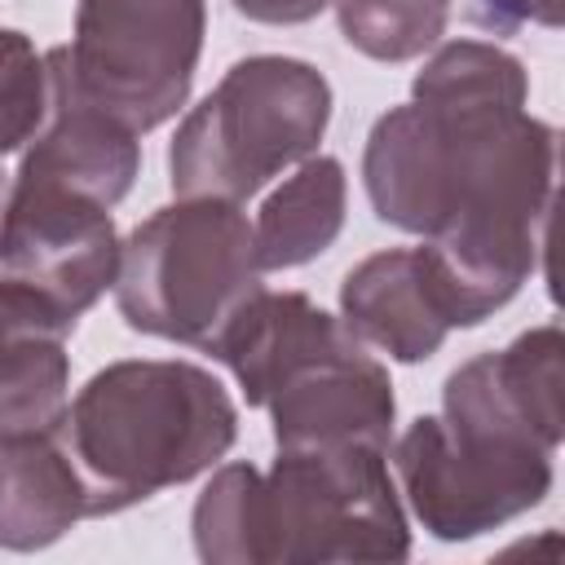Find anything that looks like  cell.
<instances>
[{"mask_svg":"<svg viewBox=\"0 0 565 565\" xmlns=\"http://www.w3.org/2000/svg\"><path fill=\"white\" fill-rule=\"evenodd\" d=\"M525 62L494 40H446L362 150L371 212L472 274L530 282L556 190V128L525 110Z\"/></svg>","mask_w":565,"mask_h":565,"instance_id":"cell-1","label":"cell"},{"mask_svg":"<svg viewBox=\"0 0 565 565\" xmlns=\"http://www.w3.org/2000/svg\"><path fill=\"white\" fill-rule=\"evenodd\" d=\"M388 450L318 446L256 463H216L194 499L190 534L207 565L406 561L411 525Z\"/></svg>","mask_w":565,"mask_h":565,"instance_id":"cell-2","label":"cell"},{"mask_svg":"<svg viewBox=\"0 0 565 565\" xmlns=\"http://www.w3.org/2000/svg\"><path fill=\"white\" fill-rule=\"evenodd\" d=\"M57 437L84 481V512L115 516L212 472L238 437V406L199 362L119 358L71 397Z\"/></svg>","mask_w":565,"mask_h":565,"instance_id":"cell-3","label":"cell"},{"mask_svg":"<svg viewBox=\"0 0 565 565\" xmlns=\"http://www.w3.org/2000/svg\"><path fill=\"white\" fill-rule=\"evenodd\" d=\"M247 406L269 411L278 450H388L397 397L388 366L305 291L260 287L212 349Z\"/></svg>","mask_w":565,"mask_h":565,"instance_id":"cell-4","label":"cell"},{"mask_svg":"<svg viewBox=\"0 0 565 565\" xmlns=\"http://www.w3.org/2000/svg\"><path fill=\"white\" fill-rule=\"evenodd\" d=\"M327 124L331 84L313 62L287 53L238 57L168 141L172 194L243 203L318 154Z\"/></svg>","mask_w":565,"mask_h":565,"instance_id":"cell-5","label":"cell"},{"mask_svg":"<svg viewBox=\"0 0 565 565\" xmlns=\"http://www.w3.org/2000/svg\"><path fill=\"white\" fill-rule=\"evenodd\" d=\"M265 287L243 203L177 199L119 238V318L154 340L212 353L238 309Z\"/></svg>","mask_w":565,"mask_h":565,"instance_id":"cell-6","label":"cell"},{"mask_svg":"<svg viewBox=\"0 0 565 565\" xmlns=\"http://www.w3.org/2000/svg\"><path fill=\"white\" fill-rule=\"evenodd\" d=\"M203 35L207 0H79L57 53L75 88L141 137L185 106Z\"/></svg>","mask_w":565,"mask_h":565,"instance_id":"cell-7","label":"cell"},{"mask_svg":"<svg viewBox=\"0 0 565 565\" xmlns=\"http://www.w3.org/2000/svg\"><path fill=\"white\" fill-rule=\"evenodd\" d=\"M393 446L397 494L437 543H468L525 516L552 494L547 450L459 437L441 415H419Z\"/></svg>","mask_w":565,"mask_h":565,"instance_id":"cell-8","label":"cell"},{"mask_svg":"<svg viewBox=\"0 0 565 565\" xmlns=\"http://www.w3.org/2000/svg\"><path fill=\"white\" fill-rule=\"evenodd\" d=\"M115 269L119 230L110 207L66 181L18 168L0 207V274L35 287L79 322L110 291Z\"/></svg>","mask_w":565,"mask_h":565,"instance_id":"cell-9","label":"cell"},{"mask_svg":"<svg viewBox=\"0 0 565 565\" xmlns=\"http://www.w3.org/2000/svg\"><path fill=\"white\" fill-rule=\"evenodd\" d=\"M437 415L459 437L556 455L565 437L561 322L530 327L512 344L459 362L441 384Z\"/></svg>","mask_w":565,"mask_h":565,"instance_id":"cell-10","label":"cell"},{"mask_svg":"<svg viewBox=\"0 0 565 565\" xmlns=\"http://www.w3.org/2000/svg\"><path fill=\"white\" fill-rule=\"evenodd\" d=\"M75 322L35 287L0 274V441L57 433L71 406Z\"/></svg>","mask_w":565,"mask_h":565,"instance_id":"cell-11","label":"cell"},{"mask_svg":"<svg viewBox=\"0 0 565 565\" xmlns=\"http://www.w3.org/2000/svg\"><path fill=\"white\" fill-rule=\"evenodd\" d=\"M49 106L31 141L22 146V172H40L53 181H66L97 203L115 207L128 199L137 172H141V141L132 128L110 119L102 106H93L75 79L62 66V53L49 49Z\"/></svg>","mask_w":565,"mask_h":565,"instance_id":"cell-12","label":"cell"},{"mask_svg":"<svg viewBox=\"0 0 565 565\" xmlns=\"http://www.w3.org/2000/svg\"><path fill=\"white\" fill-rule=\"evenodd\" d=\"M340 322L393 362H428L455 331L419 247H384L340 282Z\"/></svg>","mask_w":565,"mask_h":565,"instance_id":"cell-13","label":"cell"},{"mask_svg":"<svg viewBox=\"0 0 565 565\" xmlns=\"http://www.w3.org/2000/svg\"><path fill=\"white\" fill-rule=\"evenodd\" d=\"M84 516V481L57 433L0 441V547H53Z\"/></svg>","mask_w":565,"mask_h":565,"instance_id":"cell-14","label":"cell"},{"mask_svg":"<svg viewBox=\"0 0 565 565\" xmlns=\"http://www.w3.org/2000/svg\"><path fill=\"white\" fill-rule=\"evenodd\" d=\"M349 212V177L335 154H309L300 159L278 190L260 203L252 221L256 260L265 274L274 269H300L318 260L344 230Z\"/></svg>","mask_w":565,"mask_h":565,"instance_id":"cell-15","label":"cell"},{"mask_svg":"<svg viewBox=\"0 0 565 565\" xmlns=\"http://www.w3.org/2000/svg\"><path fill=\"white\" fill-rule=\"evenodd\" d=\"M340 35L371 62H411L428 53L450 22L455 0H331Z\"/></svg>","mask_w":565,"mask_h":565,"instance_id":"cell-16","label":"cell"},{"mask_svg":"<svg viewBox=\"0 0 565 565\" xmlns=\"http://www.w3.org/2000/svg\"><path fill=\"white\" fill-rule=\"evenodd\" d=\"M49 106V62L31 35L0 26V159L22 150Z\"/></svg>","mask_w":565,"mask_h":565,"instance_id":"cell-17","label":"cell"},{"mask_svg":"<svg viewBox=\"0 0 565 565\" xmlns=\"http://www.w3.org/2000/svg\"><path fill=\"white\" fill-rule=\"evenodd\" d=\"M468 18L486 35H512L521 26L556 31L565 18V0H468Z\"/></svg>","mask_w":565,"mask_h":565,"instance_id":"cell-18","label":"cell"},{"mask_svg":"<svg viewBox=\"0 0 565 565\" xmlns=\"http://www.w3.org/2000/svg\"><path fill=\"white\" fill-rule=\"evenodd\" d=\"M247 22H265V26H300L313 22L331 0H230Z\"/></svg>","mask_w":565,"mask_h":565,"instance_id":"cell-19","label":"cell"},{"mask_svg":"<svg viewBox=\"0 0 565 565\" xmlns=\"http://www.w3.org/2000/svg\"><path fill=\"white\" fill-rule=\"evenodd\" d=\"M4 190H9V181H4V172H0V207H4Z\"/></svg>","mask_w":565,"mask_h":565,"instance_id":"cell-20","label":"cell"}]
</instances>
